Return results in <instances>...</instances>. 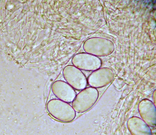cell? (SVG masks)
I'll return each instance as SVG.
<instances>
[{
  "mask_svg": "<svg viewBox=\"0 0 156 135\" xmlns=\"http://www.w3.org/2000/svg\"><path fill=\"white\" fill-rule=\"evenodd\" d=\"M46 107L49 114L61 122H71L76 117V112L72 106L68 102L59 99L50 100L47 103Z\"/></svg>",
  "mask_w": 156,
  "mask_h": 135,
  "instance_id": "obj_1",
  "label": "cell"
},
{
  "mask_svg": "<svg viewBox=\"0 0 156 135\" xmlns=\"http://www.w3.org/2000/svg\"><path fill=\"white\" fill-rule=\"evenodd\" d=\"M98 96L97 90L93 87L85 88L76 96L72 106L75 112L81 113L89 109L94 104Z\"/></svg>",
  "mask_w": 156,
  "mask_h": 135,
  "instance_id": "obj_2",
  "label": "cell"
},
{
  "mask_svg": "<svg viewBox=\"0 0 156 135\" xmlns=\"http://www.w3.org/2000/svg\"><path fill=\"white\" fill-rule=\"evenodd\" d=\"M83 49L88 53L98 56L107 55L111 53L112 45L108 40L101 38H93L84 43Z\"/></svg>",
  "mask_w": 156,
  "mask_h": 135,
  "instance_id": "obj_3",
  "label": "cell"
},
{
  "mask_svg": "<svg viewBox=\"0 0 156 135\" xmlns=\"http://www.w3.org/2000/svg\"><path fill=\"white\" fill-rule=\"evenodd\" d=\"M62 74L66 81L73 88L82 90L85 88L87 80L85 75L74 65L66 66L63 70Z\"/></svg>",
  "mask_w": 156,
  "mask_h": 135,
  "instance_id": "obj_4",
  "label": "cell"
},
{
  "mask_svg": "<svg viewBox=\"0 0 156 135\" xmlns=\"http://www.w3.org/2000/svg\"><path fill=\"white\" fill-rule=\"evenodd\" d=\"M73 65L79 69L86 71H93L101 66L100 59L88 53H80L75 55L72 59Z\"/></svg>",
  "mask_w": 156,
  "mask_h": 135,
  "instance_id": "obj_5",
  "label": "cell"
},
{
  "mask_svg": "<svg viewBox=\"0 0 156 135\" xmlns=\"http://www.w3.org/2000/svg\"><path fill=\"white\" fill-rule=\"evenodd\" d=\"M51 89L53 94L57 98L67 102H72L76 95L73 88L62 80L54 82L51 85Z\"/></svg>",
  "mask_w": 156,
  "mask_h": 135,
  "instance_id": "obj_6",
  "label": "cell"
},
{
  "mask_svg": "<svg viewBox=\"0 0 156 135\" xmlns=\"http://www.w3.org/2000/svg\"><path fill=\"white\" fill-rule=\"evenodd\" d=\"M113 78L111 70L107 68H100L91 74L88 79L89 85L94 87H100L107 85Z\"/></svg>",
  "mask_w": 156,
  "mask_h": 135,
  "instance_id": "obj_7",
  "label": "cell"
}]
</instances>
